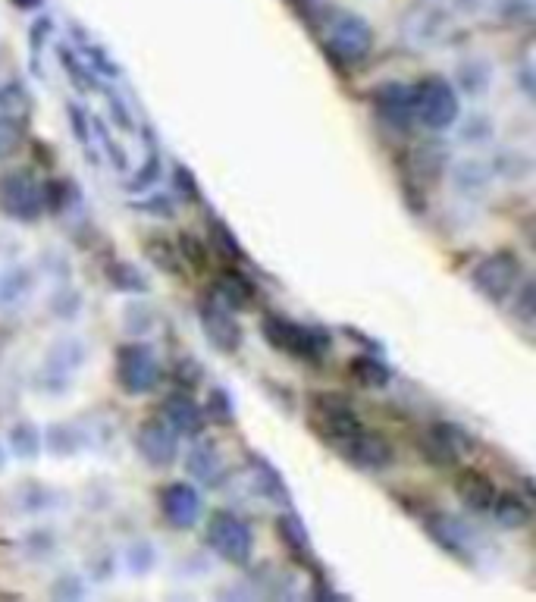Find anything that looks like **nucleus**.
I'll list each match as a JSON object with an SVG mask.
<instances>
[{"instance_id":"obj_1","label":"nucleus","mask_w":536,"mask_h":602,"mask_svg":"<svg viewBox=\"0 0 536 602\" xmlns=\"http://www.w3.org/2000/svg\"><path fill=\"white\" fill-rule=\"evenodd\" d=\"M88 361V342L76 333H66L51 342V349L44 352V361L35 374V383L48 396H63L73 386L76 374Z\"/></svg>"},{"instance_id":"obj_2","label":"nucleus","mask_w":536,"mask_h":602,"mask_svg":"<svg viewBox=\"0 0 536 602\" xmlns=\"http://www.w3.org/2000/svg\"><path fill=\"white\" fill-rule=\"evenodd\" d=\"M458 113H461V104L452 82L439 76L414 82V123H421L433 132H446L452 129Z\"/></svg>"},{"instance_id":"obj_3","label":"nucleus","mask_w":536,"mask_h":602,"mask_svg":"<svg viewBox=\"0 0 536 602\" xmlns=\"http://www.w3.org/2000/svg\"><path fill=\"white\" fill-rule=\"evenodd\" d=\"M264 336L279 352H289L295 358H320L326 349H330V336H326L320 327L279 317V314H270L264 320Z\"/></svg>"},{"instance_id":"obj_4","label":"nucleus","mask_w":536,"mask_h":602,"mask_svg":"<svg viewBox=\"0 0 536 602\" xmlns=\"http://www.w3.org/2000/svg\"><path fill=\"white\" fill-rule=\"evenodd\" d=\"M204 540L229 565H248L251 555H254L251 527L232 512H214L211 521H207Z\"/></svg>"},{"instance_id":"obj_5","label":"nucleus","mask_w":536,"mask_h":602,"mask_svg":"<svg viewBox=\"0 0 536 602\" xmlns=\"http://www.w3.org/2000/svg\"><path fill=\"white\" fill-rule=\"evenodd\" d=\"M521 276H524V270H521L518 254L493 251L471 270V283L483 298L496 301V305H499V301H508V295L515 292V286L521 283Z\"/></svg>"},{"instance_id":"obj_6","label":"nucleus","mask_w":536,"mask_h":602,"mask_svg":"<svg viewBox=\"0 0 536 602\" xmlns=\"http://www.w3.org/2000/svg\"><path fill=\"white\" fill-rule=\"evenodd\" d=\"M0 207L13 220H38L48 207H44V185L29 170H10L0 176Z\"/></svg>"},{"instance_id":"obj_7","label":"nucleus","mask_w":536,"mask_h":602,"mask_svg":"<svg viewBox=\"0 0 536 602\" xmlns=\"http://www.w3.org/2000/svg\"><path fill=\"white\" fill-rule=\"evenodd\" d=\"M374 48V29L355 10H336L330 16V51L342 63H361Z\"/></svg>"},{"instance_id":"obj_8","label":"nucleus","mask_w":536,"mask_h":602,"mask_svg":"<svg viewBox=\"0 0 536 602\" xmlns=\"http://www.w3.org/2000/svg\"><path fill=\"white\" fill-rule=\"evenodd\" d=\"M116 380L129 392V396H145L160 383V364L151 345L129 342L116 352Z\"/></svg>"},{"instance_id":"obj_9","label":"nucleus","mask_w":536,"mask_h":602,"mask_svg":"<svg viewBox=\"0 0 536 602\" xmlns=\"http://www.w3.org/2000/svg\"><path fill=\"white\" fill-rule=\"evenodd\" d=\"M452 32V10L436 4V0H424L405 16V38L414 48H436L449 38Z\"/></svg>"},{"instance_id":"obj_10","label":"nucleus","mask_w":536,"mask_h":602,"mask_svg":"<svg viewBox=\"0 0 536 602\" xmlns=\"http://www.w3.org/2000/svg\"><path fill=\"white\" fill-rule=\"evenodd\" d=\"M198 314H201V330L217 352L236 355L242 349V327H239L236 314H232V308H226L217 298H207V301H201Z\"/></svg>"},{"instance_id":"obj_11","label":"nucleus","mask_w":536,"mask_h":602,"mask_svg":"<svg viewBox=\"0 0 536 602\" xmlns=\"http://www.w3.org/2000/svg\"><path fill=\"white\" fill-rule=\"evenodd\" d=\"M179 433L163 421V418H154V421H145L135 433V446H138V455H142L151 468H170L173 461L179 458Z\"/></svg>"},{"instance_id":"obj_12","label":"nucleus","mask_w":536,"mask_h":602,"mask_svg":"<svg viewBox=\"0 0 536 602\" xmlns=\"http://www.w3.org/2000/svg\"><path fill=\"white\" fill-rule=\"evenodd\" d=\"M493 170H489V160L480 154H461L449 164V185L455 198L461 201H477L489 192L493 185Z\"/></svg>"},{"instance_id":"obj_13","label":"nucleus","mask_w":536,"mask_h":602,"mask_svg":"<svg viewBox=\"0 0 536 602\" xmlns=\"http://www.w3.org/2000/svg\"><path fill=\"white\" fill-rule=\"evenodd\" d=\"M493 82H496V66L483 54L461 57L452 69V88L464 101H483L493 91Z\"/></svg>"},{"instance_id":"obj_14","label":"nucleus","mask_w":536,"mask_h":602,"mask_svg":"<svg viewBox=\"0 0 536 602\" xmlns=\"http://www.w3.org/2000/svg\"><path fill=\"white\" fill-rule=\"evenodd\" d=\"M201 508H204V505H201V493H198L195 483L179 480V483L163 486V493H160V512H163V518H167L170 527H176V530L195 527V524L201 521Z\"/></svg>"},{"instance_id":"obj_15","label":"nucleus","mask_w":536,"mask_h":602,"mask_svg":"<svg viewBox=\"0 0 536 602\" xmlns=\"http://www.w3.org/2000/svg\"><path fill=\"white\" fill-rule=\"evenodd\" d=\"M336 446L361 471H383L392 465V446L386 443V439H380L377 433H367L364 427L352 436L339 439Z\"/></svg>"},{"instance_id":"obj_16","label":"nucleus","mask_w":536,"mask_h":602,"mask_svg":"<svg viewBox=\"0 0 536 602\" xmlns=\"http://www.w3.org/2000/svg\"><path fill=\"white\" fill-rule=\"evenodd\" d=\"M471 449H474V436L452 421L433 424L430 436L424 439V452L430 461H436V465H455V461L461 455H468Z\"/></svg>"},{"instance_id":"obj_17","label":"nucleus","mask_w":536,"mask_h":602,"mask_svg":"<svg viewBox=\"0 0 536 602\" xmlns=\"http://www.w3.org/2000/svg\"><path fill=\"white\" fill-rule=\"evenodd\" d=\"M452 132H455V145L464 148V151H483V148H493L496 145V135H499V126H496V117L483 107H474L468 113H458L455 123H452Z\"/></svg>"},{"instance_id":"obj_18","label":"nucleus","mask_w":536,"mask_h":602,"mask_svg":"<svg viewBox=\"0 0 536 602\" xmlns=\"http://www.w3.org/2000/svg\"><path fill=\"white\" fill-rule=\"evenodd\" d=\"M38 267L26 261H13L0 273V311H16L35 295L38 289Z\"/></svg>"},{"instance_id":"obj_19","label":"nucleus","mask_w":536,"mask_h":602,"mask_svg":"<svg viewBox=\"0 0 536 602\" xmlns=\"http://www.w3.org/2000/svg\"><path fill=\"white\" fill-rule=\"evenodd\" d=\"M377 110L383 123L392 129H411L414 126V85L408 82H386L377 88Z\"/></svg>"},{"instance_id":"obj_20","label":"nucleus","mask_w":536,"mask_h":602,"mask_svg":"<svg viewBox=\"0 0 536 602\" xmlns=\"http://www.w3.org/2000/svg\"><path fill=\"white\" fill-rule=\"evenodd\" d=\"M314 418H317V427L330 436L333 443H339V439L352 436V433H358L364 427L361 418H358V411L348 405L345 399H336V396H320Z\"/></svg>"},{"instance_id":"obj_21","label":"nucleus","mask_w":536,"mask_h":602,"mask_svg":"<svg viewBox=\"0 0 536 602\" xmlns=\"http://www.w3.org/2000/svg\"><path fill=\"white\" fill-rule=\"evenodd\" d=\"M182 465L198 486H220L226 480V461L211 443H195L185 449Z\"/></svg>"},{"instance_id":"obj_22","label":"nucleus","mask_w":536,"mask_h":602,"mask_svg":"<svg viewBox=\"0 0 536 602\" xmlns=\"http://www.w3.org/2000/svg\"><path fill=\"white\" fill-rule=\"evenodd\" d=\"M489 160V170H493V179L499 182H508V185H521V182H530L536 164H533V154L521 145H505V148H496L493 154L486 157Z\"/></svg>"},{"instance_id":"obj_23","label":"nucleus","mask_w":536,"mask_h":602,"mask_svg":"<svg viewBox=\"0 0 536 602\" xmlns=\"http://www.w3.org/2000/svg\"><path fill=\"white\" fill-rule=\"evenodd\" d=\"M163 421H167L179 436H198L204 430V411L189 396H170L163 402Z\"/></svg>"},{"instance_id":"obj_24","label":"nucleus","mask_w":536,"mask_h":602,"mask_svg":"<svg viewBox=\"0 0 536 602\" xmlns=\"http://www.w3.org/2000/svg\"><path fill=\"white\" fill-rule=\"evenodd\" d=\"M66 496L57 490V486H48V483H26L19 486L16 493V508L22 515H32V518H41V515H51L57 508H63Z\"/></svg>"},{"instance_id":"obj_25","label":"nucleus","mask_w":536,"mask_h":602,"mask_svg":"<svg viewBox=\"0 0 536 602\" xmlns=\"http://www.w3.org/2000/svg\"><path fill=\"white\" fill-rule=\"evenodd\" d=\"M251 483H254V490H258L264 499H270V502H276V505H289V490H286V480L279 477V471L270 465L267 458H261V455H251Z\"/></svg>"},{"instance_id":"obj_26","label":"nucleus","mask_w":536,"mask_h":602,"mask_svg":"<svg viewBox=\"0 0 536 602\" xmlns=\"http://www.w3.org/2000/svg\"><path fill=\"white\" fill-rule=\"evenodd\" d=\"M7 449H10V455H16L22 461H35L44 449V433L32 421H16L7 430Z\"/></svg>"},{"instance_id":"obj_27","label":"nucleus","mask_w":536,"mask_h":602,"mask_svg":"<svg viewBox=\"0 0 536 602\" xmlns=\"http://www.w3.org/2000/svg\"><path fill=\"white\" fill-rule=\"evenodd\" d=\"M82 308H85V295H82L79 286H73L69 280L57 283V289L48 298V314L54 320H60V323H76L79 314H82Z\"/></svg>"},{"instance_id":"obj_28","label":"nucleus","mask_w":536,"mask_h":602,"mask_svg":"<svg viewBox=\"0 0 536 602\" xmlns=\"http://www.w3.org/2000/svg\"><path fill=\"white\" fill-rule=\"evenodd\" d=\"M44 449L57 458H73L85 449V430L76 424H51L44 433Z\"/></svg>"},{"instance_id":"obj_29","label":"nucleus","mask_w":536,"mask_h":602,"mask_svg":"<svg viewBox=\"0 0 536 602\" xmlns=\"http://www.w3.org/2000/svg\"><path fill=\"white\" fill-rule=\"evenodd\" d=\"M57 60L63 63L69 82H73V88L79 91V95H88V91H98V73L85 63V57L73 48H66V44H60L57 48Z\"/></svg>"},{"instance_id":"obj_30","label":"nucleus","mask_w":536,"mask_h":602,"mask_svg":"<svg viewBox=\"0 0 536 602\" xmlns=\"http://www.w3.org/2000/svg\"><path fill=\"white\" fill-rule=\"evenodd\" d=\"M458 496L464 505L474 508V512H489V505H493V499H496V486L489 483L483 474L468 471V474L458 477Z\"/></svg>"},{"instance_id":"obj_31","label":"nucleus","mask_w":536,"mask_h":602,"mask_svg":"<svg viewBox=\"0 0 536 602\" xmlns=\"http://www.w3.org/2000/svg\"><path fill=\"white\" fill-rule=\"evenodd\" d=\"M489 512H493V518L508 530H518V527H524L530 521V505L518 493H496L493 505H489Z\"/></svg>"},{"instance_id":"obj_32","label":"nucleus","mask_w":536,"mask_h":602,"mask_svg":"<svg viewBox=\"0 0 536 602\" xmlns=\"http://www.w3.org/2000/svg\"><path fill=\"white\" fill-rule=\"evenodd\" d=\"M154 327H157V311L148 305L142 295H132V301H126V308H123V330L132 339H142Z\"/></svg>"},{"instance_id":"obj_33","label":"nucleus","mask_w":536,"mask_h":602,"mask_svg":"<svg viewBox=\"0 0 536 602\" xmlns=\"http://www.w3.org/2000/svg\"><path fill=\"white\" fill-rule=\"evenodd\" d=\"M107 283H110L113 289L126 292V295H145V292L151 289L148 280H145V273L138 270L135 264H129V261H113V264L107 267Z\"/></svg>"},{"instance_id":"obj_34","label":"nucleus","mask_w":536,"mask_h":602,"mask_svg":"<svg viewBox=\"0 0 536 602\" xmlns=\"http://www.w3.org/2000/svg\"><path fill=\"white\" fill-rule=\"evenodd\" d=\"M157 559H160V549L151 543V540H135V543H129L126 546V555H123V562H126V568L135 574V577H145V574H151L154 568H157Z\"/></svg>"},{"instance_id":"obj_35","label":"nucleus","mask_w":536,"mask_h":602,"mask_svg":"<svg viewBox=\"0 0 536 602\" xmlns=\"http://www.w3.org/2000/svg\"><path fill=\"white\" fill-rule=\"evenodd\" d=\"M0 113H10L16 120H22L29 113V91L19 79L0 82Z\"/></svg>"},{"instance_id":"obj_36","label":"nucleus","mask_w":536,"mask_h":602,"mask_svg":"<svg viewBox=\"0 0 536 602\" xmlns=\"http://www.w3.org/2000/svg\"><path fill=\"white\" fill-rule=\"evenodd\" d=\"M22 552L29 555V559H51L57 552V534L51 527H32L26 537H22Z\"/></svg>"},{"instance_id":"obj_37","label":"nucleus","mask_w":536,"mask_h":602,"mask_svg":"<svg viewBox=\"0 0 536 602\" xmlns=\"http://www.w3.org/2000/svg\"><path fill=\"white\" fill-rule=\"evenodd\" d=\"M160 176H163V160H160L157 151H151L145 157V164L126 179V189L129 192H148V189H154V185L160 182Z\"/></svg>"},{"instance_id":"obj_38","label":"nucleus","mask_w":536,"mask_h":602,"mask_svg":"<svg viewBox=\"0 0 536 602\" xmlns=\"http://www.w3.org/2000/svg\"><path fill=\"white\" fill-rule=\"evenodd\" d=\"M536 286H533V280H524L521 276V283L515 286V292L508 295V301H511V314H515L524 327H530L533 323V314H536Z\"/></svg>"},{"instance_id":"obj_39","label":"nucleus","mask_w":536,"mask_h":602,"mask_svg":"<svg viewBox=\"0 0 536 602\" xmlns=\"http://www.w3.org/2000/svg\"><path fill=\"white\" fill-rule=\"evenodd\" d=\"M35 267L41 276H51V280H57V283H66L69 273H73V261H69L60 248H44Z\"/></svg>"},{"instance_id":"obj_40","label":"nucleus","mask_w":536,"mask_h":602,"mask_svg":"<svg viewBox=\"0 0 536 602\" xmlns=\"http://www.w3.org/2000/svg\"><path fill=\"white\" fill-rule=\"evenodd\" d=\"M132 211L148 214V217L170 220V217L176 214V201H173V195H167V192H151V189H148V195H142L138 201H132Z\"/></svg>"},{"instance_id":"obj_41","label":"nucleus","mask_w":536,"mask_h":602,"mask_svg":"<svg viewBox=\"0 0 536 602\" xmlns=\"http://www.w3.org/2000/svg\"><path fill=\"white\" fill-rule=\"evenodd\" d=\"M355 374H358V380L361 383H367V386H389V380H392V370L380 361V358H374V355H364V358H355Z\"/></svg>"},{"instance_id":"obj_42","label":"nucleus","mask_w":536,"mask_h":602,"mask_svg":"<svg viewBox=\"0 0 536 602\" xmlns=\"http://www.w3.org/2000/svg\"><path fill=\"white\" fill-rule=\"evenodd\" d=\"M85 60H88V66L95 69V73H104L107 79H120L123 76V69L113 63V57L101 48V44H95V41H88L85 38V44H82V51H79Z\"/></svg>"},{"instance_id":"obj_43","label":"nucleus","mask_w":536,"mask_h":602,"mask_svg":"<svg viewBox=\"0 0 536 602\" xmlns=\"http://www.w3.org/2000/svg\"><path fill=\"white\" fill-rule=\"evenodd\" d=\"M19 145H22V120L10 117V113H0V160L16 154Z\"/></svg>"},{"instance_id":"obj_44","label":"nucleus","mask_w":536,"mask_h":602,"mask_svg":"<svg viewBox=\"0 0 536 602\" xmlns=\"http://www.w3.org/2000/svg\"><path fill=\"white\" fill-rule=\"evenodd\" d=\"M279 534H283V540L295 552H308V530H305V524H301L295 515H283V518H279Z\"/></svg>"},{"instance_id":"obj_45","label":"nucleus","mask_w":536,"mask_h":602,"mask_svg":"<svg viewBox=\"0 0 536 602\" xmlns=\"http://www.w3.org/2000/svg\"><path fill=\"white\" fill-rule=\"evenodd\" d=\"M496 16L518 26V22H527L533 16V0H496Z\"/></svg>"},{"instance_id":"obj_46","label":"nucleus","mask_w":536,"mask_h":602,"mask_svg":"<svg viewBox=\"0 0 536 602\" xmlns=\"http://www.w3.org/2000/svg\"><path fill=\"white\" fill-rule=\"evenodd\" d=\"M51 596H57V599H82L85 596V577H79V574L57 577L54 587H51Z\"/></svg>"},{"instance_id":"obj_47","label":"nucleus","mask_w":536,"mask_h":602,"mask_svg":"<svg viewBox=\"0 0 536 602\" xmlns=\"http://www.w3.org/2000/svg\"><path fill=\"white\" fill-rule=\"evenodd\" d=\"M107 110H110L113 123L120 126L123 132H135V120H132L129 107L123 104V98H120V95H113V91H107Z\"/></svg>"},{"instance_id":"obj_48","label":"nucleus","mask_w":536,"mask_h":602,"mask_svg":"<svg viewBox=\"0 0 536 602\" xmlns=\"http://www.w3.org/2000/svg\"><path fill=\"white\" fill-rule=\"evenodd\" d=\"M66 117H69V123H73V135H76V142H79V145H88V142H91V129H88V117H85V110H82L76 101H69V104H66Z\"/></svg>"},{"instance_id":"obj_49","label":"nucleus","mask_w":536,"mask_h":602,"mask_svg":"<svg viewBox=\"0 0 536 602\" xmlns=\"http://www.w3.org/2000/svg\"><path fill=\"white\" fill-rule=\"evenodd\" d=\"M113 571H116V559H113L110 552H98L95 559H91V565H88V577H91V581H95V584L110 581Z\"/></svg>"},{"instance_id":"obj_50","label":"nucleus","mask_w":536,"mask_h":602,"mask_svg":"<svg viewBox=\"0 0 536 602\" xmlns=\"http://www.w3.org/2000/svg\"><path fill=\"white\" fill-rule=\"evenodd\" d=\"M151 258L167 270V273H179V251H173L167 242H151Z\"/></svg>"},{"instance_id":"obj_51","label":"nucleus","mask_w":536,"mask_h":602,"mask_svg":"<svg viewBox=\"0 0 536 602\" xmlns=\"http://www.w3.org/2000/svg\"><path fill=\"white\" fill-rule=\"evenodd\" d=\"M51 32H54V22H51V16H41V19H35V22H32V32H29L32 54H41L44 41L51 38Z\"/></svg>"},{"instance_id":"obj_52","label":"nucleus","mask_w":536,"mask_h":602,"mask_svg":"<svg viewBox=\"0 0 536 602\" xmlns=\"http://www.w3.org/2000/svg\"><path fill=\"white\" fill-rule=\"evenodd\" d=\"M95 123H98V135H101V142H104V148H107V157L113 160V167H116V170H126V167H129V157H126V151H123V148L116 145L113 138L107 135V129L101 126V120H95Z\"/></svg>"},{"instance_id":"obj_53","label":"nucleus","mask_w":536,"mask_h":602,"mask_svg":"<svg viewBox=\"0 0 536 602\" xmlns=\"http://www.w3.org/2000/svg\"><path fill=\"white\" fill-rule=\"evenodd\" d=\"M515 85L521 88V95H524L527 101L536 95V76H533V63H530V60H524V63L515 69Z\"/></svg>"},{"instance_id":"obj_54","label":"nucleus","mask_w":536,"mask_h":602,"mask_svg":"<svg viewBox=\"0 0 536 602\" xmlns=\"http://www.w3.org/2000/svg\"><path fill=\"white\" fill-rule=\"evenodd\" d=\"M211 414H217L220 421H229V418H232V399H229V392L220 389V386L211 389Z\"/></svg>"},{"instance_id":"obj_55","label":"nucleus","mask_w":536,"mask_h":602,"mask_svg":"<svg viewBox=\"0 0 536 602\" xmlns=\"http://www.w3.org/2000/svg\"><path fill=\"white\" fill-rule=\"evenodd\" d=\"M486 7V0H449V10L458 16H477Z\"/></svg>"},{"instance_id":"obj_56","label":"nucleus","mask_w":536,"mask_h":602,"mask_svg":"<svg viewBox=\"0 0 536 602\" xmlns=\"http://www.w3.org/2000/svg\"><path fill=\"white\" fill-rule=\"evenodd\" d=\"M176 185H179V192L198 195V189H195V179H192V173L185 170V167H176Z\"/></svg>"},{"instance_id":"obj_57","label":"nucleus","mask_w":536,"mask_h":602,"mask_svg":"<svg viewBox=\"0 0 536 602\" xmlns=\"http://www.w3.org/2000/svg\"><path fill=\"white\" fill-rule=\"evenodd\" d=\"M7 461H10V449H7L4 439H0V474L7 471Z\"/></svg>"},{"instance_id":"obj_58","label":"nucleus","mask_w":536,"mask_h":602,"mask_svg":"<svg viewBox=\"0 0 536 602\" xmlns=\"http://www.w3.org/2000/svg\"><path fill=\"white\" fill-rule=\"evenodd\" d=\"M16 4H19V7H38L41 0H16Z\"/></svg>"}]
</instances>
